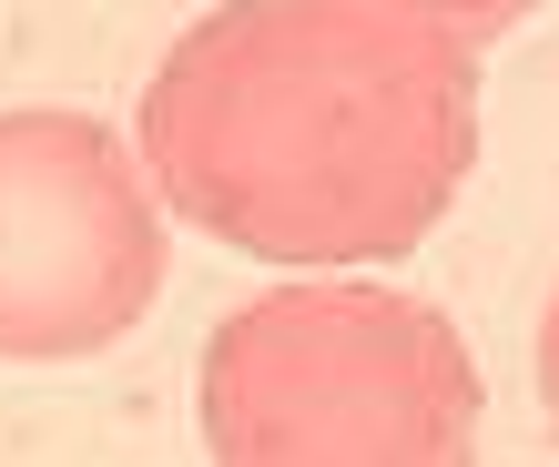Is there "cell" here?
Listing matches in <instances>:
<instances>
[{
    "instance_id": "obj_3",
    "label": "cell",
    "mask_w": 559,
    "mask_h": 467,
    "mask_svg": "<svg viewBox=\"0 0 559 467\" xmlns=\"http://www.w3.org/2000/svg\"><path fill=\"white\" fill-rule=\"evenodd\" d=\"M163 285L122 143L72 112H0V356H82Z\"/></svg>"
},
{
    "instance_id": "obj_1",
    "label": "cell",
    "mask_w": 559,
    "mask_h": 467,
    "mask_svg": "<svg viewBox=\"0 0 559 467\" xmlns=\"http://www.w3.org/2000/svg\"><path fill=\"white\" fill-rule=\"evenodd\" d=\"M478 82L438 31L325 11V0H235L163 61L143 143L163 193L254 254L336 264L397 254L468 173Z\"/></svg>"
},
{
    "instance_id": "obj_5",
    "label": "cell",
    "mask_w": 559,
    "mask_h": 467,
    "mask_svg": "<svg viewBox=\"0 0 559 467\" xmlns=\"http://www.w3.org/2000/svg\"><path fill=\"white\" fill-rule=\"evenodd\" d=\"M549 407H559V306H549Z\"/></svg>"
},
{
    "instance_id": "obj_4",
    "label": "cell",
    "mask_w": 559,
    "mask_h": 467,
    "mask_svg": "<svg viewBox=\"0 0 559 467\" xmlns=\"http://www.w3.org/2000/svg\"><path fill=\"white\" fill-rule=\"evenodd\" d=\"M427 11H448V21H478V31H499V21H519L530 0H427Z\"/></svg>"
},
{
    "instance_id": "obj_2",
    "label": "cell",
    "mask_w": 559,
    "mask_h": 467,
    "mask_svg": "<svg viewBox=\"0 0 559 467\" xmlns=\"http://www.w3.org/2000/svg\"><path fill=\"white\" fill-rule=\"evenodd\" d=\"M478 417L468 356L397 295H275L224 325L204 427L224 457H457Z\"/></svg>"
}]
</instances>
